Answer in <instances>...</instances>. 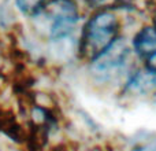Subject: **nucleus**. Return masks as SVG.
Returning <instances> with one entry per match:
<instances>
[{"instance_id":"7ed1b4c3","label":"nucleus","mask_w":156,"mask_h":151,"mask_svg":"<svg viewBox=\"0 0 156 151\" xmlns=\"http://www.w3.org/2000/svg\"><path fill=\"white\" fill-rule=\"evenodd\" d=\"M130 58V50L122 39H118L103 54L92 61V73L101 80L118 77L125 70Z\"/></svg>"},{"instance_id":"0eeeda50","label":"nucleus","mask_w":156,"mask_h":151,"mask_svg":"<svg viewBox=\"0 0 156 151\" xmlns=\"http://www.w3.org/2000/svg\"><path fill=\"white\" fill-rule=\"evenodd\" d=\"M147 69L156 73V55H154V57L149 58V59H147Z\"/></svg>"},{"instance_id":"f03ea898","label":"nucleus","mask_w":156,"mask_h":151,"mask_svg":"<svg viewBox=\"0 0 156 151\" xmlns=\"http://www.w3.org/2000/svg\"><path fill=\"white\" fill-rule=\"evenodd\" d=\"M37 15L48 25L49 39L60 40L73 32L78 21V8L73 0H49Z\"/></svg>"},{"instance_id":"39448f33","label":"nucleus","mask_w":156,"mask_h":151,"mask_svg":"<svg viewBox=\"0 0 156 151\" xmlns=\"http://www.w3.org/2000/svg\"><path fill=\"white\" fill-rule=\"evenodd\" d=\"M49 0H15L18 8L27 15H37Z\"/></svg>"},{"instance_id":"f257e3e1","label":"nucleus","mask_w":156,"mask_h":151,"mask_svg":"<svg viewBox=\"0 0 156 151\" xmlns=\"http://www.w3.org/2000/svg\"><path fill=\"white\" fill-rule=\"evenodd\" d=\"M119 21L112 11L101 10L89 18L81 39V55L93 61L118 40Z\"/></svg>"},{"instance_id":"20e7f679","label":"nucleus","mask_w":156,"mask_h":151,"mask_svg":"<svg viewBox=\"0 0 156 151\" xmlns=\"http://www.w3.org/2000/svg\"><path fill=\"white\" fill-rule=\"evenodd\" d=\"M133 47L140 57L149 59L156 55V26H145L136 35Z\"/></svg>"},{"instance_id":"6e6552de","label":"nucleus","mask_w":156,"mask_h":151,"mask_svg":"<svg viewBox=\"0 0 156 151\" xmlns=\"http://www.w3.org/2000/svg\"><path fill=\"white\" fill-rule=\"evenodd\" d=\"M155 24H156V18H155ZM155 26H156V25H155Z\"/></svg>"},{"instance_id":"423d86ee","label":"nucleus","mask_w":156,"mask_h":151,"mask_svg":"<svg viewBox=\"0 0 156 151\" xmlns=\"http://www.w3.org/2000/svg\"><path fill=\"white\" fill-rule=\"evenodd\" d=\"M88 3L93 8H97L99 11H101V10L111 11L114 8L127 6L130 3V0H88Z\"/></svg>"}]
</instances>
